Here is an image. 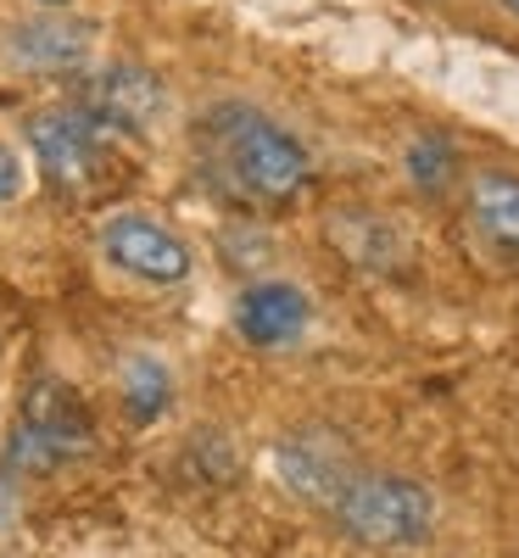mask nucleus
Segmentation results:
<instances>
[{
    "instance_id": "f257e3e1",
    "label": "nucleus",
    "mask_w": 519,
    "mask_h": 558,
    "mask_svg": "<svg viewBox=\"0 0 519 558\" xmlns=\"http://www.w3.org/2000/svg\"><path fill=\"white\" fill-rule=\"evenodd\" d=\"M196 146H202V162L213 168V179L229 184L241 202L286 207L313 179V157H307L302 140L246 101L207 107L196 118Z\"/></svg>"
},
{
    "instance_id": "f03ea898",
    "label": "nucleus",
    "mask_w": 519,
    "mask_h": 558,
    "mask_svg": "<svg viewBox=\"0 0 519 558\" xmlns=\"http://www.w3.org/2000/svg\"><path fill=\"white\" fill-rule=\"evenodd\" d=\"M329 520L341 525V536H352L363 547L397 553V547H419L436 531V497L408 475L358 470L336 492V502H329Z\"/></svg>"
},
{
    "instance_id": "7ed1b4c3",
    "label": "nucleus",
    "mask_w": 519,
    "mask_h": 558,
    "mask_svg": "<svg viewBox=\"0 0 519 558\" xmlns=\"http://www.w3.org/2000/svg\"><path fill=\"white\" fill-rule=\"evenodd\" d=\"M89 436H96V425H89V408L57 386V380H39L17 413V430H12V447H7V463L23 475H45V470H62V463H73L79 452H89Z\"/></svg>"
},
{
    "instance_id": "20e7f679",
    "label": "nucleus",
    "mask_w": 519,
    "mask_h": 558,
    "mask_svg": "<svg viewBox=\"0 0 519 558\" xmlns=\"http://www.w3.org/2000/svg\"><path fill=\"white\" fill-rule=\"evenodd\" d=\"M107 140H112V134H101L79 107H68V112H39V118L28 123V146H34L45 179L62 184V191H89V184L101 179V168H107Z\"/></svg>"
},
{
    "instance_id": "39448f33",
    "label": "nucleus",
    "mask_w": 519,
    "mask_h": 558,
    "mask_svg": "<svg viewBox=\"0 0 519 558\" xmlns=\"http://www.w3.org/2000/svg\"><path fill=\"white\" fill-rule=\"evenodd\" d=\"M101 252H107V263H118L134 279H146V286H179V279L191 274V246H184L168 223H157L146 213L107 218Z\"/></svg>"
},
{
    "instance_id": "423d86ee",
    "label": "nucleus",
    "mask_w": 519,
    "mask_h": 558,
    "mask_svg": "<svg viewBox=\"0 0 519 558\" xmlns=\"http://www.w3.org/2000/svg\"><path fill=\"white\" fill-rule=\"evenodd\" d=\"M162 107H168V96H162L157 73L129 68V62L96 73L84 84V96H79V112L96 123L101 134H146Z\"/></svg>"
},
{
    "instance_id": "0eeeda50",
    "label": "nucleus",
    "mask_w": 519,
    "mask_h": 558,
    "mask_svg": "<svg viewBox=\"0 0 519 558\" xmlns=\"http://www.w3.org/2000/svg\"><path fill=\"white\" fill-rule=\"evenodd\" d=\"M307 291L291 286V279H257V286L241 291V302H234V330H241V341L274 352V347H291L302 330H307Z\"/></svg>"
},
{
    "instance_id": "6e6552de",
    "label": "nucleus",
    "mask_w": 519,
    "mask_h": 558,
    "mask_svg": "<svg viewBox=\"0 0 519 558\" xmlns=\"http://www.w3.org/2000/svg\"><path fill=\"white\" fill-rule=\"evenodd\" d=\"M463 213L486 252H497L503 263H519V173L481 168L463 191Z\"/></svg>"
},
{
    "instance_id": "1a4fd4ad",
    "label": "nucleus",
    "mask_w": 519,
    "mask_h": 558,
    "mask_svg": "<svg viewBox=\"0 0 519 558\" xmlns=\"http://www.w3.org/2000/svg\"><path fill=\"white\" fill-rule=\"evenodd\" d=\"M279 475H286V486L302 492V497L336 502V492H341L358 470H347L341 447L329 441L324 430H302V436H291L286 447H279Z\"/></svg>"
},
{
    "instance_id": "9d476101",
    "label": "nucleus",
    "mask_w": 519,
    "mask_h": 558,
    "mask_svg": "<svg viewBox=\"0 0 519 558\" xmlns=\"http://www.w3.org/2000/svg\"><path fill=\"white\" fill-rule=\"evenodd\" d=\"M12 51H17L28 68H79L84 51H89V28L39 17V23H23V28L12 34Z\"/></svg>"
},
{
    "instance_id": "9b49d317",
    "label": "nucleus",
    "mask_w": 519,
    "mask_h": 558,
    "mask_svg": "<svg viewBox=\"0 0 519 558\" xmlns=\"http://www.w3.org/2000/svg\"><path fill=\"white\" fill-rule=\"evenodd\" d=\"M123 402H129V413L140 418V425L157 418L168 408V368L152 363V357H134L129 375H123Z\"/></svg>"
},
{
    "instance_id": "f8f14e48",
    "label": "nucleus",
    "mask_w": 519,
    "mask_h": 558,
    "mask_svg": "<svg viewBox=\"0 0 519 558\" xmlns=\"http://www.w3.org/2000/svg\"><path fill=\"white\" fill-rule=\"evenodd\" d=\"M402 162H408V179L419 184V191H431V196L447 191V179H452V168H458V162H452V146H447L442 134H419Z\"/></svg>"
},
{
    "instance_id": "ddd939ff",
    "label": "nucleus",
    "mask_w": 519,
    "mask_h": 558,
    "mask_svg": "<svg viewBox=\"0 0 519 558\" xmlns=\"http://www.w3.org/2000/svg\"><path fill=\"white\" fill-rule=\"evenodd\" d=\"M17 191H23V168H17V157L7 146H0V202H12Z\"/></svg>"
},
{
    "instance_id": "4468645a",
    "label": "nucleus",
    "mask_w": 519,
    "mask_h": 558,
    "mask_svg": "<svg viewBox=\"0 0 519 558\" xmlns=\"http://www.w3.org/2000/svg\"><path fill=\"white\" fill-rule=\"evenodd\" d=\"M497 7H503L508 17H519V0H497Z\"/></svg>"
},
{
    "instance_id": "2eb2a0df",
    "label": "nucleus",
    "mask_w": 519,
    "mask_h": 558,
    "mask_svg": "<svg viewBox=\"0 0 519 558\" xmlns=\"http://www.w3.org/2000/svg\"><path fill=\"white\" fill-rule=\"evenodd\" d=\"M7 508H12V502H7V486H0V525H7Z\"/></svg>"
}]
</instances>
